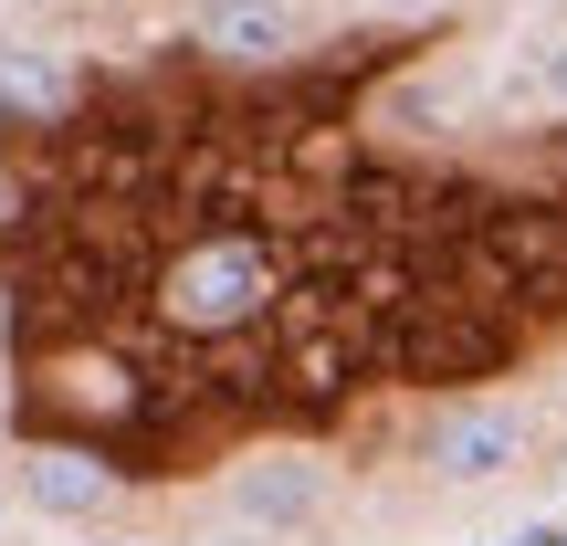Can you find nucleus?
<instances>
[{
    "instance_id": "nucleus-4",
    "label": "nucleus",
    "mask_w": 567,
    "mask_h": 546,
    "mask_svg": "<svg viewBox=\"0 0 567 546\" xmlns=\"http://www.w3.org/2000/svg\"><path fill=\"white\" fill-rule=\"evenodd\" d=\"M189 42L221 53V63H284L305 42V21H295V0H200L189 11Z\"/></svg>"
},
{
    "instance_id": "nucleus-8",
    "label": "nucleus",
    "mask_w": 567,
    "mask_h": 546,
    "mask_svg": "<svg viewBox=\"0 0 567 546\" xmlns=\"http://www.w3.org/2000/svg\"><path fill=\"white\" fill-rule=\"evenodd\" d=\"M11 210H21V179H11V168H0V231H11Z\"/></svg>"
},
{
    "instance_id": "nucleus-5",
    "label": "nucleus",
    "mask_w": 567,
    "mask_h": 546,
    "mask_svg": "<svg viewBox=\"0 0 567 546\" xmlns=\"http://www.w3.org/2000/svg\"><path fill=\"white\" fill-rule=\"evenodd\" d=\"M63 95H74V84H63L32 42H11V53H0V116H11V126H53Z\"/></svg>"
},
{
    "instance_id": "nucleus-6",
    "label": "nucleus",
    "mask_w": 567,
    "mask_h": 546,
    "mask_svg": "<svg viewBox=\"0 0 567 546\" xmlns=\"http://www.w3.org/2000/svg\"><path fill=\"white\" fill-rule=\"evenodd\" d=\"M526 95L567 116V32H557V42H536V63H526Z\"/></svg>"
},
{
    "instance_id": "nucleus-9",
    "label": "nucleus",
    "mask_w": 567,
    "mask_h": 546,
    "mask_svg": "<svg viewBox=\"0 0 567 546\" xmlns=\"http://www.w3.org/2000/svg\"><path fill=\"white\" fill-rule=\"evenodd\" d=\"M368 11H431V0H368Z\"/></svg>"
},
{
    "instance_id": "nucleus-3",
    "label": "nucleus",
    "mask_w": 567,
    "mask_h": 546,
    "mask_svg": "<svg viewBox=\"0 0 567 546\" xmlns=\"http://www.w3.org/2000/svg\"><path fill=\"white\" fill-rule=\"evenodd\" d=\"M526 410H505V400H452L442 421H431V473L442 484H494V473H515L526 463Z\"/></svg>"
},
{
    "instance_id": "nucleus-1",
    "label": "nucleus",
    "mask_w": 567,
    "mask_h": 546,
    "mask_svg": "<svg viewBox=\"0 0 567 546\" xmlns=\"http://www.w3.org/2000/svg\"><path fill=\"white\" fill-rule=\"evenodd\" d=\"M11 484H21V505L53 515V526H95L126 494V463L95 452V442H63V431H32V442L11 452Z\"/></svg>"
},
{
    "instance_id": "nucleus-2",
    "label": "nucleus",
    "mask_w": 567,
    "mask_h": 546,
    "mask_svg": "<svg viewBox=\"0 0 567 546\" xmlns=\"http://www.w3.org/2000/svg\"><path fill=\"white\" fill-rule=\"evenodd\" d=\"M326 463L316 452H252V463H231V484H221V505L243 515V526H264V536H305L326 515Z\"/></svg>"
},
{
    "instance_id": "nucleus-7",
    "label": "nucleus",
    "mask_w": 567,
    "mask_h": 546,
    "mask_svg": "<svg viewBox=\"0 0 567 546\" xmlns=\"http://www.w3.org/2000/svg\"><path fill=\"white\" fill-rule=\"evenodd\" d=\"M505 546H567V526H515Z\"/></svg>"
}]
</instances>
